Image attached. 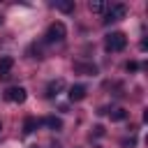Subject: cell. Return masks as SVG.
<instances>
[{"label": "cell", "mask_w": 148, "mask_h": 148, "mask_svg": "<svg viewBox=\"0 0 148 148\" xmlns=\"http://www.w3.org/2000/svg\"><path fill=\"white\" fill-rule=\"evenodd\" d=\"M37 125H39V120H37V118H32V116H28V118H25V123H23V134H32V132L37 130Z\"/></svg>", "instance_id": "30bf717a"}, {"label": "cell", "mask_w": 148, "mask_h": 148, "mask_svg": "<svg viewBox=\"0 0 148 148\" xmlns=\"http://www.w3.org/2000/svg\"><path fill=\"white\" fill-rule=\"evenodd\" d=\"M69 102H81L83 97H86V86H81V83H76V86H72L69 88Z\"/></svg>", "instance_id": "52a82bcc"}, {"label": "cell", "mask_w": 148, "mask_h": 148, "mask_svg": "<svg viewBox=\"0 0 148 148\" xmlns=\"http://www.w3.org/2000/svg\"><path fill=\"white\" fill-rule=\"evenodd\" d=\"M104 46H106V51H111V53L123 51V49L127 46V37H125V32H111V35H106Z\"/></svg>", "instance_id": "7a4b0ae2"}, {"label": "cell", "mask_w": 148, "mask_h": 148, "mask_svg": "<svg viewBox=\"0 0 148 148\" xmlns=\"http://www.w3.org/2000/svg\"><path fill=\"white\" fill-rule=\"evenodd\" d=\"M0 25H2V16H0Z\"/></svg>", "instance_id": "2e32d148"}, {"label": "cell", "mask_w": 148, "mask_h": 148, "mask_svg": "<svg viewBox=\"0 0 148 148\" xmlns=\"http://www.w3.org/2000/svg\"><path fill=\"white\" fill-rule=\"evenodd\" d=\"M88 9H90L92 14H102V12H106V5H104L102 0H90V2H88Z\"/></svg>", "instance_id": "8fae6325"}, {"label": "cell", "mask_w": 148, "mask_h": 148, "mask_svg": "<svg viewBox=\"0 0 148 148\" xmlns=\"http://www.w3.org/2000/svg\"><path fill=\"white\" fill-rule=\"evenodd\" d=\"M74 69L81 72V74H97V67L95 65H83V62H74Z\"/></svg>", "instance_id": "7c38bea8"}, {"label": "cell", "mask_w": 148, "mask_h": 148, "mask_svg": "<svg viewBox=\"0 0 148 148\" xmlns=\"http://www.w3.org/2000/svg\"><path fill=\"white\" fill-rule=\"evenodd\" d=\"M12 67H14V58L12 56H2L0 58V79H9L12 76Z\"/></svg>", "instance_id": "5b68a950"}, {"label": "cell", "mask_w": 148, "mask_h": 148, "mask_svg": "<svg viewBox=\"0 0 148 148\" xmlns=\"http://www.w3.org/2000/svg\"><path fill=\"white\" fill-rule=\"evenodd\" d=\"M125 118H127V111H125V109H113V111H111V120H113V123H120V120H125Z\"/></svg>", "instance_id": "4fadbf2b"}, {"label": "cell", "mask_w": 148, "mask_h": 148, "mask_svg": "<svg viewBox=\"0 0 148 148\" xmlns=\"http://www.w3.org/2000/svg\"><path fill=\"white\" fill-rule=\"evenodd\" d=\"M0 130H2V123H0Z\"/></svg>", "instance_id": "ac0fdd59"}, {"label": "cell", "mask_w": 148, "mask_h": 148, "mask_svg": "<svg viewBox=\"0 0 148 148\" xmlns=\"http://www.w3.org/2000/svg\"><path fill=\"white\" fill-rule=\"evenodd\" d=\"M5 97H7L9 102H14V104H23L25 97H28V92H25L23 86H12V88L5 90Z\"/></svg>", "instance_id": "3957f363"}, {"label": "cell", "mask_w": 148, "mask_h": 148, "mask_svg": "<svg viewBox=\"0 0 148 148\" xmlns=\"http://www.w3.org/2000/svg\"><path fill=\"white\" fill-rule=\"evenodd\" d=\"M56 9L62 12V14H72L74 12V0H58L56 2Z\"/></svg>", "instance_id": "9c48e42d"}, {"label": "cell", "mask_w": 148, "mask_h": 148, "mask_svg": "<svg viewBox=\"0 0 148 148\" xmlns=\"http://www.w3.org/2000/svg\"><path fill=\"white\" fill-rule=\"evenodd\" d=\"M125 16H127V7H125V5H113V7L106 9V18H104V23H113V21L125 18Z\"/></svg>", "instance_id": "277c9868"}, {"label": "cell", "mask_w": 148, "mask_h": 148, "mask_svg": "<svg viewBox=\"0 0 148 148\" xmlns=\"http://www.w3.org/2000/svg\"><path fill=\"white\" fill-rule=\"evenodd\" d=\"M42 125H46L49 130H53V132H60L62 130V120L60 118H56V116H46V118H42L39 120Z\"/></svg>", "instance_id": "ba28073f"}, {"label": "cell", "mask_w": 148, "mask_h": 148, "mask_svg": "<svg viewBox=\"0 0 148 148\" xmlns=\"http://www.w3.org/2000/svg\"><path fill=\"white\" fill-rule=\"evenodd\" d=\"M30 148H37V146H30Z\"/></svg>", "instance_id": "e0dca14e"}, {"label": "cell", "mask_w": 148, "mask_h": 148, "mask_svg": "<svg viewBox=\"0 0 148 148\" xmlns=\"http://www.w3.org/2000/svg\"><path fill=\"white\" fill-rule=\"evenodd\" d=\"M134 143H136V139H134V136H130V139H125V141H123V146H130V148H132Z\"/></svg>", "instance_id": "9a60e30c"}, {"label": "cell", "mask_w": 148, "mask_h": 148, "mask_svg": "<svg viewBox=\"0 0 148 148\" xmlns=\"http://www.w3.org/2000/svg\"><path fill=\"white\" fill-rule=\"evenodd\" d=\"M62 90H65V79H53V81L46 86V95H49V97H58Z\"/></svg>", "instance_id": "8992f818"}, {"label": "cell", "mask_w": 148, "mask_h": 148, "mask_svg": "<svg viewBox=\"0 0 148 148\" xmlns=\"http://www.w3.org/2000/svg\"><path fill=\"white\" fill-rule=\"evenodd\" d=\"M65 35H67L65 23H62V21H53V23L46 28L44 39H46V44H58V42H62V39H65Z\"/></svg>", "instance_id": "6da1fadb"}, {"label": "cell", "mask_w": 148, "mask_h": 148, "mask_svg": "<svg viewBox=\"0 0 148 148\" xmlns=\"http://www.w3.org/2000/svg\"><path fill=\"white\" fill-rule=\"evenodd\" d=\"M136 69H139V65H136L134 60H132V62H127V72H136Z\"/></svg>", "instance_id": "5bb4252c"}]
</instances>
